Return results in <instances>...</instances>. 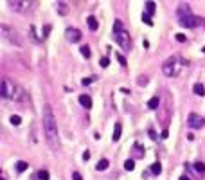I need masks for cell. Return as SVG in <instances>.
<instances>
[{"label":"cell","instance_id":"obj_22","mask_svg":"<svg viewBox=\"0 0 205 180\" xmlns=\"http://www.w3.org/2000/svg\"><path fill=\"white\" fill-rule=\"evenodd\" d=\"M124 169H126V171H133V169H135V160H133V159H128V160L124 162Z\"/></svg>","mask_w":205,"mask_h":180},{"label":"cell","instance_id":"obj_24","mask_svg":"<svg viewBox=\"0 0 205 180\" xmlns=\"http://www.w3.org/2000/svg\"><path fill=\"white\" fill-rule=\"evenodd\" d=\"M79 50H81V54H83L86 59H88V58H90V54H92V52H90V47H88V45H83Z\"/></svg>","mask_w":205,"mask_h":180},{"label":"cell","instance_id":"obj_34","mask_svg":"<svg viewBox=\"0 0 205 180\" xmlns=\"http://www.w3.org/2000/svg\"><path fill=\"white\" fill-rule=\"evenodd\" d=\"M137 83H139V85H140V87H142V85H148V78H146V76H140V78H139V81H137Z\"/></svg>","mask_w":205,"mask_h":180},{"label":"cell","instance_id":"obj_9","mask_svg":"<svg viewBox=\"0 0 205 180\" xmlns=\"http://www.w3.org/2000/svg\"><path fill=\"white\" fill-rule=\"evenodd\" d=\"M79 105H81L83 108L90 110V108H92V97H90L88 94H81V96H79Z\"/></svg>","mask_w":205,"mask_h":180},{"label":"cell","instance_id":"obj_31","mask_svg":"<svg viewBox=\"0 0 205 180\" xmlns=\"http://www.w3.org/2000/svg\"><path fill=\"white\" fill-rule=\"evenodd\" d=\"M148 135H149L153 141H157V139H158V135H157V132H155L153 128H149V130H148Z\"/></svg>","mask_w":205,"mask_h":180},{"label":"cell","instance_id":"obj_16","mask_svg":"<svg viewBox=\"0 0 205 180\" xmlns=\"http://www.w3.org/2000/svg\"><path fill=\"white\" fill-rule=\"evenodd\" d=\"M56 9H58L59 14H67V13H68V7H67L65 2H58V4H56Z\"/></svg>","mask_w":205,"mask_h":180},{"label":"cell","instance_id":"obj_32","mask_svg":"<svg viewBox=\"0 0 205 180\" xmlns=\"http://www.w3.org/2000/svg\"><path fill=\"white\" fill-rule=\"evenodd\" d=\"M133 150H135V157H142V148H140L139 144H135Z\"/></svg>","mask_w":205,"mask_h":180},{"label":"cell","instance_id":"obj_2","mask_svg":"<svg viewBox=\"0 0 205 180\" xmlns=\"http://www.w3.org/2000/svg\"><path fill=\"white\" fill-rule=\"evenodd\" d=\"M0 32H2V36L7 40V41H11V43H14L16 47H22V38L18 36V32L13 29V27H9V25H5V23H2L0 25Z\"/></svg>","mask_w":205,"mask_h":180},{"label":"cell","instance_id":"obj_28","mask_svg":"<svg viewBox=\"0 0 205 180\" xmlns=\"http://www.w3.org/2000/svg\"><path fill=\"white\" fill-rule=\"evenodd\" d=\"M117 31H122V22L121 20H115V23H113V32H117Z\"/></svg>","mask_w":205,"mask_h":180},{"label":"cell","instance_id":"obj_17","mask_svg":"<svg viewBox=\"0 0 205 180\" xmlns=\"http://www.w3.org/2000/svg\"><path fill=\"white\" fill-rule=\"evenodd\" d=\"M144 5H146V14H149V16H151V14H155V11H157V9H155V7H157V5H155V2H146Z\"/></svg>","mask_w":205,"mask_h":180},{"label":"cell","instance_id":"obj_4","mask_svg":"<svg viewBox=\"0 0 205 180\" xmlns=\"http://www.w3.org/2000/svg\"><path fill=\"white\" fill-rule=\"evenodd\" d=\"M14 92H16V85H13L7 78H4V79H2V87H0L2 97H4V99H13Z\"/></svg>","mask_w":205,"mask_h":180},{"label":"cell","instance_id":"obj_37","mask_svg":"<svg viewBox=\"0 0 205 180\" xmlns=\"http://www.w3.org/2000/svg\"><path fill=\"white\" fill-rule=\"evenodd\" d=\"M169 137V132L167 130H162V133H160V139H167Z\"/></svg>","mask_w":205,"mask_h":180},{"label":"cell","instance_id":"obj_26","mask_svg":"<svg viewBox=\"0 0 205 180\" xmlns=\"http://www.w3.org/2000/svg\"><path fill=\"white\" fill-rule=\"evenodd\" d=\"M38 180H49V171L40 169V171H38Z\"/></svg>","mask_w":205,"mask_h":180},{"label":"cell","instance_id":"obj_25","mask_svg":"<svg viewBox=\"0 0 205 180\" xmlns=\"http://www.w3.org/2000/svg\"><path fill=\"white\" fill-rule=\"evenodd\" d=\"M9 121H11V124H13V126H20L22 117H20V115H11V119H9Z\"/></svg>","mask_w":205,"mask_h":180},{"label":"cell","instance_id":"obj_12","mask_svg":"<svg viewBox=\"0 0 205 180\" xmlns=\"http://www.w3.org/2000/svg\"><path fill=\"white\" fill-rule=\"evenodd\" d=\"M13 99H14V101H25V99H27V96H25V92H23V88H22V87H18V85H16V92H14Z\"/></svg>","mask_w":205,"mask_h":180},{"label":"cell","instance_id":"obj_35","mask_svg":"<svg viewBox=\"0 0 205 180\" xmlns=\"http://www.w3.org/2000/svg\"><path fill=\"white\" fill-rule=\"evenodd\" d=\"M94 81H95V78H85V79H83L81 83H83V85L86 87V85H90V83H94Z\"/></svg>","mask_w":205,"mask_h":180},{"label":"cell","instance_id":"obj_38","mask_svg":"<svg viewBox=\"0 0 205 180\" xmlns=\"http://www.w3.org/2000/svg\"><path fill=\"white\" fill-rule=\"evenodd\" d=\"M83 159L88 160V159H90V151H85V153H83Z\"/></svg>","mask_w":205,"mask_h":180},{"label":"cell","instance_id":"obj_30","mask_svg":"<svg viewBox=\"0 0 205 180\" xmlns=\"http://www.w3.org/2000/svg\"><path fill=\"white\" fill-rule=\"evenodd\" d=\"M175 38H176V41H180V43H184L187 38H185V34H182V32H178V34H175Z\"/></svg>","mask_w":205,"mask_h":180},{"label":"cell","instance_id":"obj_3","mask_svg":"<svg viewBox=\"0 0 205 180\" xmlns=\"http://www.w3.org/2000/svg\"><path fill=\"white\" fill-rule=\"evenodd\" d=\"M162 72H164L167 78H173V76L178 72V58H176V56L167 58V59L164 61V65H162Z\"/></svg>","mask_w":205,"mask_h":180},{"label":"cell","instance_id":"obj_15","mask_svg":"<svg viewBox=\"0 0 205 180\" xmlns=\"http://www.w3.org/2000/svg\"><path fill=\"white\" fill-rule=\"evenodd\" d=\"M193 90H194V94H196V96H202V97L205 96V87L202 85V83H196V85L193 87Z\"/></svg>","mask_w":205,"mask_h":180},{"label":"cell","instance_id":"obj_7","mask_svg":"<svg viewBox=\"0 0 205 180\" xmlns=\"http://www.w3.org/2000/svg\"><path fill=\"white\" fill-rule=\"evenodd\" d=\"M187 124H189V128H193V130H198V128H202L205 124V119L202 115H198V114H189V117H187Z\"/></svg>","mask_w":205,"mask_h":180},{"label":"cell","instance_id":"obj_29","mask_svg":"<svg viewBox=\"0 0 205 180\" xmlns=\"http://www.w3.org/2000/svg\"><path fill=\"white\" fill-rule=\"evenodd\" d=\"M115 58L119 59V63H121L122 67H126V65H128V61H126V58H124V56H121V54H115Z\"/></svg>","mask_w":205,"mask_h":180},{"label":"cell","instance_id":"obj_20","mask_svg":"<svg viewBox=\"0 0 205 180\" xmlns=\"http://www.w3.org/2000/svg\"><path fill=\"white\" fill-rule=\"evenodd\" d=\"M27 168H29V164H27L25 160H18V162H16V171H18V173H22V171H25Z\"/></svg>","mask_w":205,"mask_h":180},{"label":"cell","instance_id":"obj_10","mask_svg":"<svg viewBox=\"0 0 205 180\" xmlns=\"http://www.w3.org/2000/svg\"><path fill=\"white\" fill-rule=\"evenodd\" d=\"M178 18H184V16H189V14H193V11H191V7L189 5H185V4H182L180 7H178Z\"/></svg>","mask_w":205,"mask_h":180},{"label":"cell","instance_id":"obj_13","mask_svg":"<svg viewBox=\"0 0 205 180\" xmlns=\"http://www.w3.org/2000/svg\"><path fill=\"white\" fill-rule=\"evenodd\" d=\"M86 22H88V27H90V31H97V27H99V22H97V18L95 16H88L86 18Z\"/></svg>","mask_w":205,"mask_h":180},{"label":"cell","instance_id":"obj_5","mask_svg":"<svg viewBox=\"0 0 205 180\" xmlns=\"http://www.w3.org/2000/svg\"><path fill=\"white\" fill-rule=\"evenodd\" d=\"M180 25L182 27H200V25H203V18H200L196 14H189V16L180 18Z\"/></svg>","mask_w":205,"mask_h":180},{"label":"cell","instance_id":"obj_14","mask_svg":"<svg viewBox=\"0 0 205 180\" xmlns=\"http://www.w3.org/2000/svg\"><path fill=\"white\" fill-rule=\"evenodd\" d=\"M158 105H160L158 96H155V97H151V99L148 101V108H149V110H157V108H158Z\"/></svg>","mask_w":205,"mask_h":180},{"label":"cell","instance_id":"obj_40","mask_svg":"<svg viewBox=\"0 0 205 180\" xmlns=\"http://www.w3.org/2000/svg\"><path fill=\"white\" fill-rule=\"evenodd\" d=\"M2 180H7V175H5V171H2Z\"/></svg>","mask_w":205,"mask_h":180},{"label":"cell","instance_id":"obj_11","mask_svg":"<svg viewBox=\"0 0 205 180\" xmlns=\"http://www.w3.org/2000/svg\"><path fill=\"white\" fill-rule=\"evenodd\" d=\"M121 133H122V124H121V123H115V126H113V135H112V141H113V142H117V141L121 139Z\"/></svg>","mask_w":205,"mask_h":180},{"label":"cell","instance_id":"obj_39","mask_svg":"<svg viewBox=\"0 0 205 180\" xmlns=\"http://www.w3.org/2000/svg\"><path fill=\"white\" fill-rule=\"evenodd\" d=\"M180 180H191V178H189L187 175H182V177H180Z\"/></svg>","mask_w":205,"mask_h":180},{"label":"cell","instance_id":"obj_18","mask_svg":"<svg viewBox=\"0 0 205 180\" xmlns=\"http://www.w3.org/2000/svg\"><path fill=\"white\" fill-rule=\"evenodd\" d=\"M108 164H110V162H108L106 159H101V160L97 162L95 169H97V171H104V169H108Z\"/></svg>","mask_w":205,"mask_h":180},{"label":"cell","instance_id":"obj_21","mask_svg":"<svg viewBox=\"0 0 205 180\" xmlns=\"http://www.w3.org/2000/svg\"><path fill=\"white\" fill-rule=\"evenodd\" d=\"M151 173H153V175H160V173H162V164H160V162L151 164Z\"/></svg>","mask_w":205,"mask_h":180},{"label":"cell","instance_id":"obj_8","mask_svg":"<svg viewBox=\"0 0 205 180\" xmlns=\"http://www.w3.org/2000/svg\"><path fill=\"white\" fill-rule=\"evenodd\" d=\"M67 38H68V41L77 43V41L81 40V31L76 29V27H68V29H67Z\"/></svg>","mask_w":205,"mask_h":180},{"label":"cell","instance_id":"obj_19","mask_svg":"<svg viewBox=\"0 0 205 180\" xmlns=\"http://www.w3.org/2000/svg\"><path fill=\"white\" fill-rule=\"evenodd\" d=\"M9 5H11L13 11H22L23 5H25V2H9Z\"/></svg>","mask_w":205,"mask_h":180},{"label":"cell","instance_id":"obj_36","mask_svg":"<svg viewBox=\"0 0 205 180\" xmlns=\"http://www.w3.org/2000/svg\"><path fill=\"white\" fill-rule=\"evenodd\" d=\"M72 180H83L81 173H79V171H74V173H72Z\"/></svg>","mask_w":205,"mask_h":180},{"label":"cell","instance_id":"obj_23","mask_svg":"<svg viewBox=\"0 0 205 180\" xmlns=\"http://www.w3.org/2000/svg\"><path fill=\"white\" fill-rule=\"evenodd\" d=\"M194 169H196V173L203 175V173H205V164H203V162H196V164H194Z\"/></svg>","mask_w":205,"mask_h":180},{"label":"cell","instance_id":"obj_41","mask_svg":"<svg viewBox=\"0 0 205 180\" xmlns=\"http://www.w3.org/2000/svg\"><path fill=\"white\" fill-rule=\"evenodd\" d=\"M202 52H205V47H202Z\"/></svg>","mask_w":205,"mask_h":180},{"label":"cell","instance_id":"obj_6","mask_svg":"<svg viewBox=\"0 0 205 180\" xmlns=\"http://www.w3.org/2000/svg\"><path fill=\"white\" fill-rule=\"evenodd\" d=\"M113 40L122 47V49H130V45H131V41H130V34L122 29V31H117V32H113Z\"/></svg>","mask_w":205,"mask_h":180},{"label":"cell","instance_id":"obj_33","mask_svg":"<svg viewBox=\"0 0 205 180\" xmlns=\"http://www.w3.org/2000/svg\"><path fill=\"white\" fill-rule=\"evenodd\" d=\"M108 65H110V59H108L106 56H104V58H101V67H103V69H106Z\"/></svg>","mask_w":205,"mask_h":180},{"label":"cell","instance_id":"obj_27","mask_svg":"<svg viewBox=\"0 0 205 180\" xmlns=\"http://www.w3.org/2000/svg\"><path fill=\"white\" fill-rule=\"evenodd\" d=\"M142 22H144V23H146V25H149V27H151V25H153V22H151V18H149V14H146V13H144V14H142Z\"/></svg>","mask_w":205,"mask_h":180},{"label":"cell","instance_id":"obj_1","mask_svg":"<svg viewBox=\"0 0 205 180\" xmlns=\"http://www.w3.org/2000/svg\"><path fill=\"white\" fill-rule=\"evenodd\" d=\"M43 132H45V137H47L50 148L56 150L59 146V139H58V124H56V119H54L50 105L43 106Z\"/></svg>","mask_w":205,"mask_h":180}]
</instances>
